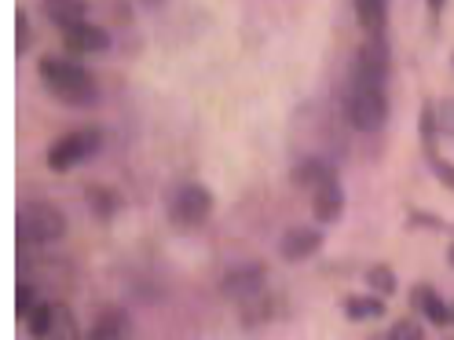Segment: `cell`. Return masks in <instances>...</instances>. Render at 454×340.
<instances>
[{
	"mask_svg": "<svg viewBox=\"0 0 454 340\" xmlns=\"http://www.w3.org/2000/svg\"><path fill=\"white\" fill-rule=\"evenodd\" d=\"M363 282H366V290H371L374 297H381V300L400 293V278H395V271L388 264H371L363 271Z\"/></svg>",
	"mask_w": 454,
	"mask_h": 340,
	"instance_id": "cell-15",
	"label": "cell"
},
{
	"mask_svg": "<svg viewBox=\"0 0 454 340\" xmlns=\"http://www.w3.org/2000/svg\"><path fill=\"white\" fill-rule=\"evenodd\" d=\"M132 333H136V326L129 319V311L125 307H106L103 315L92 322V329L84 340H132Z\"/></svg>",
	"mask_w": 454,
	"mask_h": 340,
	"instance_id": "cell-12",
	"label": "cell"
},
{
	"mask_svg": "<svg viewBox=\"0 0 454 340\" xmlns=\"http://www.w3.org/2000/svg\"><path fill=\"white\" fill-rule=\"evenodd\" d=\"M44 15L59 30H70V26L84 22V0H44Z\"/></svg>",
	"mask_w": 454,
	"mask_h": 340,
	"instance_id": "cell-18",
	"label": "cell"
},
{
	"mask_svg": "<svg viewBox=\"0 0 454 340\" xmlns=\"http://www.w3.org/2000/svg\"><path fill=\"white\" fill-rule=\"evenodd\" d=\"M447 264H450V267H454V242H450V245H447Z\"/></svg>",
	"mask_w": 454,
	"mask_h": 340,
	"instance_id": "cell-29",
	"label": "cell"
},
{
	"mask_svg": "<svg viewBox=\"0 0 454 340\" xmlns=\"http://www.w3.org/2000/svg\"><path fill=\"white\" fill-rule=\"evenodd\" d=\"M84 197H89V209L96 212V220H114L118 216V209H121V197H118V190H110V187H103V183H92L89 190H84Z\"/></svg>",
	"mask_w": 454,
	"mask_h": 340,
	"instance_id": "cell-17",
	"label": "cell"
},
{
	"mask_svg": "<svg viewBox=\"0 0 454 340\" xmlns=\"http://www.w3.org/2000/svg\"><path fill=\"white\" fill-rule=\"evenodd\" d=\"M352 4H356V22L366 30V37H385L388 0H352Z\"/></svg>",
	"mask_w": 454,
	"mask_h": 340,
	"instance_id": "cell-14",
	"label": "cell"
},
{
	"mask_svg": "<svg viewBox=\"0 0 454 340\" xmlns=\"http://www.w3.org/2000/svg\"><path fill=\"white\" fill-rule=\"evenodd\" d=\"M450 326H454V304H450Z\"/></svg>",
	"mask_w": 454,
	"mask_h": 340,
	"instance_id": "cell-30",
	"label": "cell"
},
{
	"mask_svg": "<svg viewBox=\"0 0 454 340\" xmlns=\"http://www.w3.org/2000/svg\"><path fill=\"white\" fill-rule=\"evenodd\" d=\"M411 304H414V311H418V319H425L429 326H436V329H447V326H450V304L440 297V290H433V286H414Z\"/></svg>",
	"mask_w": 454,
	"mask_h": 340,
	"instance_id": "cell-11",
	"label": "cell"
},
{
	"mask_svg": "<svg viewBox=\"0 0 454 340\" xmlns=\"http://www.w3.org/2000/svg\"><path fill=\"white\" fill-rule=\"evenodd\" d=\"M264 282H268V267L264 264H239V267H231L220 278V297L246 304V300L264 293Z\"/></svg>",
	"mask_w": 454,
	"mask_h": 340,
	"instance_id": "cell-8",
	"label": "cell"
},
{
	"mask_svg": "<svg viewBox=\"0 0 454 340\" xmlns=\"http://www.w3.org/2000/svg\"><path fill=\"white\" fill-rule=\"evenodd\" d=\"M340 307H345L348 322H378V319L388 315V304L381 297H374V293H352V297H345Z\"/></svg>",
	"mask_w": 454,
	"mask_h": 340,
	"instance_id": "cell-13",
	"label": "cell"
},
{
	"mask_svg": "<svg viewBox=\"0 0 454 340\" xmlns=\"http://www.w3.org/2000/svg\"><path fill=\"white\" fill-rule=\"evenodd\" d=\"M330 168H333V165H330V161H323V158H308V161H301V165L294 168V183L311 190V187H316V183L330 173Z\"/></svg>",
	"mask_w": 454,
	"mask_h": 340,
	"instance_id": "cell-20",
	"label": "cell"
},
{
	"mask_svg": "<svg viewBox=\"0 0 454 340\" xmlns=\"http://www.w3.org/2000/svg\"><path fill=\"white\" fill-rule=\"evenodd\" d=\"M450 113H454V103H450Z\"/></svg>",
	"mask_w": 454,
	"mask_h": 340,
	"instance_id": "cell-31",
	"label": "cell"
},
{
	"mask_svg": "<svg viewBox=\"0 0 454 340\" xmlns=\"http://www.w3.org/2000/svg\"><path fill=\"white\" fill-rule=\"evenodd\" d=\"M323 245H326V235L319 231V227L297 223V227H290V231H282V238H278V257L286 260V264H304V260L316 257Z\"/></svg>",
	"mask_w": 454,
	"mask_h": 340,
	"instance_id": "cell-9",
	"label": "cell"
},
{
	"mask_svg": "<svg viewBox=\"0 0 454 340\" xmlns=\"http://www.w3.org/2000/svg\"><path fill=\"white\" fill-rule=\"evenodd\" d=\"M41 300H37V290L30 286V282H19V293H15V307H19V319H26L30 311L37 307Z\"/></svg>",
	"mask_w": 454,
	"mask_h": 340,
	"instance_id": "cell-24",
	"label": "cell"
},
{
	"mask_svg": "<svg viewBox=\"0 0 454 340\" xmlns=\"http://www.w3.org/2000/svg\"><path fill=\"white\" fill-rule=\"evenodd\" d=\"M37 77L44 84V92L55 96L63 106H96L99 103V89L96 77L84 70L77 59H67V55H41L37 59Z\"/></svg>",
	"mask_w": 454,
	"mask_h": 340,
	"instance_id": "cell-1",
	"label": "cell"
},
{
	"mask_svg": "<svg viewBox=\"0 0 454 340\" xmlns=\"http://www.w3.org/2000/svg\"><path fill=\"white\" fill-rule=\"evenodd\" d=\"M418 139H421L425 158L440 154V151H436V147H440V118H436V106H433L429 99L421 103V113H418Z\"/></svg>",
	"mask_w": 454,
	"mask_h": 340,
	"instance_id": "cell-16",
	"label": "cell"
},
{
	"mask_svg": "<svg viewBox=\"0 0 454 340\" xmlns=\"http://www.w3.org/2000/svg\"><path fill=\"white\" fill-rule=\"evenodd\" d=\"M429 168H433V176L440 180V187H447L454 194V161L443 158V154H429Z\"/></svg>",
	"mask_w": 454,
	"mask_h": 340,
	"instance_id": "cell-23",
	"label": "cell"
},
{
	"mask_svg": "<svg viewBox=\"0 0 454 340\" xmlns=\"http://www.w3.org/2000/svg\"><path fill=\"white\" fill-rule=\"evenodd\" d=\"M136 4H144V8H161L165 0H136Z\"/></svg>",
	"mask_w": 454,
	"mask_h": 340,
	"instance_id": "cell-28",
	"label": "cell"
},
{
	"mask_svg": "<svg viewBox=\"0 0 454 340\" xmlns=\"http://www.w3.org/2000/svg\"><path fill=\"white\" fill-rule=\"evenodd\" d=\"M443 8H447V0H425V15H429V26H433V30H440Z\"/></svg>",
	"mask_w": 454,
	"mask_h": 340,
	"instance_id": "cell-25",
	"label": "cell"
},
{
	"mask_svg": "<svg viewBox=\"0 0 454 340\" xmlns=\"http://www.w3.org/2000/svg\"><path fill=\"white\" fill-rule=\"evenodd\" d=\"M352 77L388 89V77H392V48H388V37H366L359 44L356 63H352Z\"/></svg>",
	"mask_w": 454,
	"mask_h": 340,
	"instance_id": "cell-6",
	"label": "cell"
},
{
	"mask_svg": "<svg viewBox=\"0 0 454 340\" xmlns=\"http://www.w3.org/2000/svg\"><path fill=\"white\" fill-rule=\"evenodd\" d=\"M385 336L388 340H425V326L418 319H395Z\"/></svg>",
	"mask_w": 454,
	"mask_h": 340,
	"instance_id": "cell-22",
	"label": "cell"
},
{
	"mask_svg": "<svg viewBox=\"0 0 454 340\" xmlns=\"http://www.w3.org/2000/svg\"><path fill=\"white\" fill-rule=\"evenodd\" d=\"M63 48H67L70 59H81V55H99V51L110 48V34L103 30V26L84 19V22L70 26V30H63Z\"/></svg>",
	"mask_w": 454,
	"mask_h": 340,
	"instance_id": "cell-10",
	"label": "cell"
},
{
	"mask_svg": "<svg viewBox=\"0 0 454 340\" xmlns=\"http://www.w3.org/2000/svg\"><path fill=\"white\" fill-rule=\"evenodd\" d=\"M48 340H81V329H77V319L67 304H51V329H48Z\"/></svg>",
	"mask_w": 454,
	"mask_h": 340,
	"instance_id": "cell-19",
	"label": "cell"
},
{
	"mask_svg": "<svg viewBox=\"0 0 454 340\" xmlns=\"http://www.w3.org/2000/svg\"><path fill=\"white\" fill-rule=\"evenodd\" d=\"M311 216H316L319 227H330L345 216V187H340L337 168H330V173L311 187Z\"/></svg>",
	"mask_w": 454,
	"mask_h": 340,
	"instance_id": "cell-7",
	"label": "cell"
},
{
	"mask_svg": "<svg viewBox=\"0 0 454 340\" xmlns=\"http://www.w3.org/2000/svg\"><path fill=\"white\" fill-rule=\"evenodd\" d=\"M411 223H429V227H443V220H440V216H433V212H429V216H425V212H411Z\"/></svg>",
	"mask_w": 454,
	"mask_h": 340,
	"instance_id": "cell-27",
	"label": "cell"
},
{
	"mask_svg": "<svg viewBox=\"0 0 454 340\" xmlns=\"http://www.w3.org/2000/svg\"><path fill=\"white\" fill-rule=\"evenodd\" d=\"M388 110H392L388 89L348 77V84H345V118L356 132H381L388 125Z\"/></svg>",
	"mask_w": 454,
	"mask_h": 340,
	"instance_id": "cell-2",
	"label": "cell"
},
{
	"mask_svg": "<svg viewBox=\"0 0 454 340\" xmlns=\"http://www.w3.org/2000/svg\"><path fill=\"white\" fill-rule=\"evenodd\" d=\"M99 147H103V128H96V125L74 128V132H67V135L55 139V143L48 147V154H44V161H48L51 173H74L77 165H84L89 158H96Z\"/></svg>",
	"mask_w": 454,
	"mask_h": 340,
	"instance_id": "cell-4",
	"label": "cell"
},
{
	"mask_svg": "<svg viewBox=\"0 0 454 340\" xmlns=\"http://www.w3.org/2000/svg\"><path fill=\"white\" fill-rule=\"evenodd\" d=\"M67 231H70V220L59 205L30 202V205L19 209V238L26 245H51V242L67 238Z\"/></svg>",
	"mask_w": 454,
	"mask_h": 340,
	"instance_id": "cell-3",
	"label": "cell"
},
{
	"mask_svg": "<svg viewBox=\"0 0 454 340\" xmlns=\"http://www.w3.org/2000/svg\"><path fill=\"white\" fill-rule=\"evenodd\" d=\"M450 340H454V336H450Z\"/></svg>",
	"mask_w": 454,
	"mask_h": 340,
	"instance_id": "cell-32",
	"label": "cell"
},
{
	"mask_svg": "<svg viewBox=\"0 0 454 340\" xmlns=\"http://www.w3.org/2000/svg\"><path fill=\"white\" fill-rule=\"evenodd\" d=\"M30 48V19H26V12H19V51Z\"/></svg>",
	"mask_w": 454,
	"mask_h": 340,
	"instance_id": "cell-26",
	"label": "cell"
},
{
	"mask_svg": "<svg viewBox=\"0 0 454 340\" xmlns=\"http://www.w3.org/2000/svg\"><path fill=\"white\" fill-rule=\"evenodd\" d=\"M213 205H216L213 190L206 183L191 180L173 194V202H168V220H173V227H180V231H194V227H202L213 216Z\"/></svg>",
	"mask_w": 454,
	"mask_h": 340,
	"instance_id": "cell-5",
	"label": "cell"
},
{
	"mask_svg": "<svg viewBox=\"0 0 454 340\" xmlns=\"http://www.w3.org/2000/svg\"><path fill=\"white\" fill-rule=\"evenodd\" d=\"M22 322H26V333H30L34 340H48V329H51V304L41 300Z\"/></svg>",
	"mask_w": 454,
	"mask_h": 340,
	"instance_id": "cell-21",
	"label": "cell"
}]
</instances>
